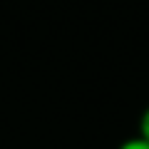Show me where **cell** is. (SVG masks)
<instances>
[{"mask_svg":"<svg viewBox=\"0 0 149 149\" xmlns=\"http://www.w3.org/2000/svg\"><path fill=\"white\" fill-rule=\"evenodd\" d=\"M139 132H142V137H139V139H144V142L149 144V109L142 114V122H139Z\"/></svg>","mask_w":149,"mask_h":149,"instance_id":"obj_1","label":"cell"},{"mask_svg":"<svg viewBox=\"0 0 149 149\" xmlns=\"http://www.w3.org/2000/svg\"><path fill=\"white\" fill-rule=\"evenodd\" d=\"M119 149H149V144L144 139H132V142H124Z\"/></svg>","mask_w":149,"mask_h":149,"instance_id":"obj_2","label":"cell"}]
</instances>
